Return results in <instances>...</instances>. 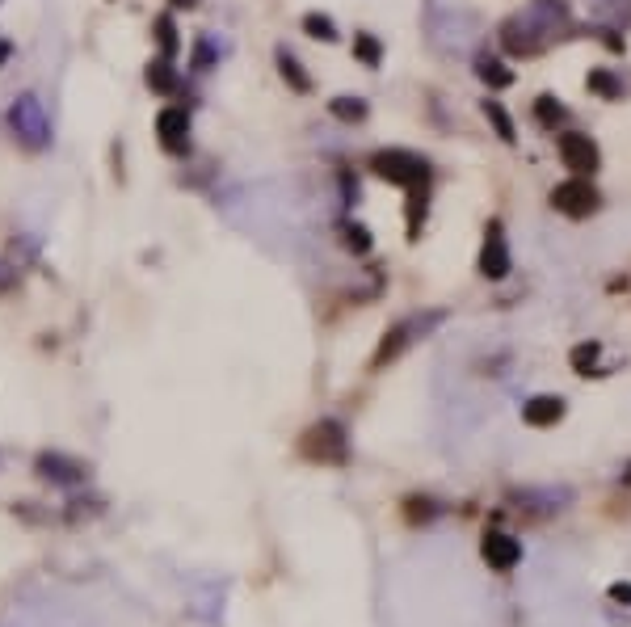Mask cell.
Listing matches in <instances>:
<instances>
[{
	"label": "cell",
	"instance_id": "cell-21",
	"mask_svg": "<svg viewBox=\"0 0 631 627\" xmlns=\"http://www.w3.org/2000/svg\"><path fill=\"white\" fill-rule=\"evenodd\" d=\"M535 118H539V127H547V131H556L564 118H568V110L560 106V97H552V93H543L539 101H535Z\"/></svg>",
	"mask_w": 631,
	"mask_h": 627
},
{
	"label": "cell",
	"instance_id": "cell-5",
	"mask_svg": "<svg viewBox=\"0 0 631 627\" xmlns=\"http://www.w3.org/2000/svg\"><path fill=\"white\" fill-rule=\"evenodd\" d=\"M299 451L312 463H333V468H341V463L350 459V438H345L341 421H316V426L303 434Z\"/></svg>",
	"mask_w": 631,
	"mask_h": 627
},
{
	"label": "cell",
	"instance_id": "cell-12",
	"mask_svg": "<svg viewBox=\"0 0 631 627\" xmlns=\"http://www.w3.org/2000/svg\"><path fill=\"white\" fill-rule=\"evenodd\" d=\"M522 421L535 430H552L556 421H564V400L560 396H531L522 404Z\"/></svg>",
	"mask_w": 631,
	"mask_h": 627
},
{
	"label": "cell",
	"instance_id": "cell-20",
	"mask_svg": "<svg viewBox=\"0 0 631 627\" xmlns=\"http://www.w3.org/2000/svg\"><path fill=\"white\" fill-rule=\"evenodd\" d=\"M341 245L345 249H350V253H371V245H375V240H371V228H366V224H354V219H345V224H341Z\"/></svg>",
	"mask_w": 631,
	"mask_h": 627
},
{
	"label": "cell",
	"instance_id": "cell-14",
	"mask_svg": "<svg viewBox=\"0 0 631 627\" xmlns=\"http://www.w3.org/2000/svg\"><path fill=\"white\" fill-rule=\"evenodd\" d=\"M585 89H589V93H598L602 101H623V97H627V85H623V80H619L615 72H610V68H589Z\"/></svg>",
	"mask_w": 631,
	"mask_h": 627
},
{
	"label": "cell",
	"instance_id": "cell-1",
	"mask_svg": "<svg viewBox=\"0 0 631 627\" xmlns=\"http://www.w3.org/2000/svg\"><path fill=\"white\" fill-rule=\"evenodd\" d=\"M564 30H573V17H568L564 0H535V5H526V17L514 13L501 26V47L518 59H531L552 47Z\"/></svg>",
	"mask_w": 631,
	"mask_h": 627
},
{
	"label": "cell",
	"instance_id": "cell-11",
	"mask_svg": "<svg viewBox=\"0 0 631 627\" xmlns=\"http://www.w3.org/2000/svg\"><path fill=\"white\" fill-rule=\"evenodd\" d=\"M480 556L488 560V569H497V573H510L514 564L522 560V543L514 535H505V531H488L484 543H480Z\"/></svg>",
	"mask_w": 631,
	"mask_h": 627
},
{
	"label": "cell",
	"instance_id": "cell-30",
	"mask_svg": "<svg viewBox=\"0 0 631 627\" xmlns=\"http://www.w3.org/2000/svg\"><path fill=\"white\" fill-rule=\"evenodd\" d=\"M173 9H198V0H169Z\"/></svg>",
	"mask_w": 631,
	"mask_h": 627
},
{
	"label": "cell",
	"instance_id": "cell-17",
	"mask_svg": "<svg viewBox=\"0 0 631 627\" xmlns=\"http://www.w3.org/2000/svg\"><path fill=\"white\" fill-rule=\"evenodd\" d=\"M409 194V240H421V228H425V211H430V186H417V190H404Z\"/></svg>",
	"mask_w": 631,
	"mask_h": 627
},
{
	"label": "cell",
	"instance_id": "cell-9",
	"mask_svg": "<svg viewBox=\"0 0 631 627\" xmlns=\"http://www.w3.org/2000/svg\"><path fill=\"white\" fill-rule=\"evenodd\" d=\"M156 139L169 156L190 152V110L186 106H165L156 114Z\"/></svg>",
	"mask_w": 631,
	"mask_h": 627
},
{
	"label": "cell",
	"instance_id": "cell-6",
	"mask_svg": "<svg viewBox=\"0 0 631 627\" xmlns=\"http://www.w3.org/2000/svg\"><path fill=\"white\" fill-rule=\"evenodd\" d=\"M552 207L568 219H589L602 207V194L594 186V177H568L552 190Z\"/></svg>",
	"mask_w": 631,
	"mask_h": 627
},
{
	"label": "cell",
	"instance_id": "cell-24",
	"mask_svg": "<svg viewBox=\"0 0 631 627\" xmlns=\"http://www.w3.org/2000/svg\"><path fill=\"white\" fill-rule=\"evenodd\" d=\"M329 110H333V118H341V123H362V118H366V101L362 97H333Z\"/></svg>",
	"mask_w": 631,
	"mask_h": 627
},
{
	"label": "cell",
	"instance_id": "cell-10",
	"mask_svg": "<svg viewBox=\"0 0 631 627\" xmlns=\"http://www.w3.org/2000/svg\"><path fill=\"white\" fill-rule=\"evenodd\" d=\"M34 472L51 480V484H64V489H72V484H85L89 480V463H80L72 455H59V451H43L34 459Z\"/></svg>",
	"mask_w": 631,
	"mask_h": 627
},
{
	"label": "cell",
	"instance_id": "cell-25",
	"mask_svg": "<svg viewBox=\"0 0 631 627\" xmlns=\"http://www.w3.org/2000/svg\"><path fill=\"white\" fill-rule=\"evenodd\" d=\"M598 354H602L598 341H581V346L573 350V367H577V375H589V367L598 362Z\"/></svg>",
	"mask_w": 631,
	"mask_h": 627
},
{
	"label": "cell",
	"instance_id": "cell-8",
	"mask_svg": "<svg viewBox=\"0 0 631 627\" xmlns=\"http://www.w3.org/2000/svg\"><path fill=\"white\" fill-rule=\"evenodd\" d=\"M556 148H560L564 169L573 173V177H594L602 169V152H598V144L585 131H564L556 139Z\"/></svg>",
	"mask_w": 631,
	"mask_h": 627
},
{
	"label": "cell",
	"instance_id": "cell-28",
	"mask_svg": "<svg viewBox=\"0 0 631 627\" xmlns=\"http://www.w3.org/2000/svg\"><path fill=\"white\" fill-rule=\"evenodd\" d=\"M610 598H619V602H631V585H610Z\"/></svg>",
	"mask_w": 631,
	"mask_h": 627
},
{
	"label": "cell",
	"instance_id": "cell-29",
	"mask_svg": "<svg viewBox=\"0 0 631 627\" xmlns=\"http://www.w3.org/2000/svg\"><path fill=\"white\" fill-rule=\"evenodd\" d=\"M9 59H13V43H9V38H0V68H5Z\"/></svg>",
	"mask_w": 631,
	"mask_h": 627
},
{
	"label": "cell",
	"instance_id": "cell-16",
	"mask_svg": "<svg viewBox=\"0 0 631 627\" xmlns=\"http://www.w3.org/2000/svg\"><path fill=\"white\" fill-rule=\"evenodd\" d=\"M476 76L484 80L488 89H510L514 80H518L514 68H505L501 59H493V55H480V59H476Z\"/></svg>",
	"mask_w": 631,
	"mask_h": 627
},
{
	"label": "cell",
	"instance_id": "cell-13",
	"mask_svg": "<svg viewBox=\"0 0 631 627\" xmlns=\"http://www.w3.org/2000/svg\"><path fill=\"white\" fill-rule=\"evenodd\" d=\"M148 89L160 93V97H173L181 89V76L173 68V59H165V55L152 59V64H148Z\"/></svg>",
	"mask_w": 631,
	"mask_h": 627
},
{
	"label": "cell",
	"instance_id": "cell-26",
	"mask_svg": "<svg viewBox=\"0 0 631 627\" xmlns=\"http://www.w3.org/2000/svg\"><path fill=\"white\" fill-rule=\"evenodd\" d=\"M194 68H198V72H211V68H215V47H211V38H198V43H194Z\"/></svg>",
	"mask_w": 631,
	"mask_h": 627
},
{
	"label": "cell",
	"instance_id": "cell-2",
	"mask_svg": "<svg viewBox=\"0 0 631 627\" xmlns=\"http://www.w3.org/2000/svg\"><path fill=\"white\" fill-rule=\"evenodd\" d=\"M371 173L383 177L388 186L400 190H417V186H430V160L417 156V152H404V148H383L371 156Z\"/></svg>",
	"mask_w": 631,
	"mask_h": 627
},
{
	"label": "cell",
	"instance_id": "cell-18",
	"mask_svg": "<svg viewBox=\"0 0 631 627\" xmlns=\"http://www.w3.org/2000/svg\"><path fill=\"white\" fill-rule=\"evenodd\" d=\"M480 110H484V118H488V123H493V131H497V139H501V144H514V139H518V131H514V118L505 114V106H501V101H493V97H488Z\"/></svg>",
	"mask_w": 631,
	"mask_h": 627
},
{
	"label": "cell",
	"instance_id": "cell-4",
	"mask_svg": "<svg viewBox=\"0 0 631 627\" xmlns=\"http://www.w3.org/2000/svg\"><path fill=\"white\" fill-rule=\"evenodd\" d=\"M442 320H446V312H417V316H409V320H400V325H392L388 333H383L379 350H375V358H371V367H375V371H383L388 362H396L404 350H409L413 341H421L430 329H438Z\"/></svg>",
	"mask_w": 631,
	"mask_h": 627
},
{
	"label": "cell",
	"instance_id": "cell-23",
	"mask_svg": "<svg viewBox=\"0 0 631 627\" xmlns=\"http://www.w3.org/2000/svg\"><path fill=\"white\" fill-rule=\"evenodd\" d=\"M303 30H308L312 38H320V43H337V22H333V17L329 13H308V17H303Z\"/></svg>",
	"mask_w": 631,
	"mask_h": 627
},
{
	"label": "cell",
	"instance_id": "cell-7",
	"mask_svg": "<svg viewBox=\"0 0 631 627\" xmlns=\"http://www.w3.org/2000/svg\"><path fill=\"white\" fill-rule=\"evenodd\" d=\"M510 270H514V257H510V240H505V224L501 219H488L484 245H480V274L488 282H501V278H510Z\"/></svg>",
	"mask_w": 631,
	"mask_h": 627
},
{
	"label": "cell",
	"instance_id": "cell-19",
	"mask_svg": "<svg viewBox=\"0 0 631 627\" xmlns=\"http://www.w3.org/2000/svg\"><path fill=\"white\" fill-rule=\"evenodd\" d=\"M152 30H156V47H160V55L165 59H173L177 51H181V38H177V22L169 13H160L156 22H152Z\"/></svg>",
	"mask_w": 631,
	"mask_h": 627
},
{
	"label": "cell",
	"instance_id": "cell-15",
	"mask_svg": "<svg viewBox=\"0 0 631 627\" xmlns=\"http://www.w3.org/2000/svg\"><path fill=\"white\" fill-rule=\"evenodd\" d=\"M274 59H278L282 80H287V85H291L295 93H312V76L303 72V64H299V59H295L287 47H278V51H274Z\"/></svg>",
	"mask_w": 631,
	"mask_h": 627
},
{
	"label": "cell",
	"instance_id": "cell-27",
	"mask_svg": "<svg viewBox=\"0 0 631 627\" xmlns=\"http://www.w3.org/2000/svg\"><path fill=\"white\" fill-rule=\"evenodd\" d=\"M13 287H17V270L9 266V261H0V295L13 291Z\"/></svg>",
	"mask_w": 631,
	"mask_h": 627
},
{
	"label": "cell",
	"instance_id": "cell-3",
	"mask_svg": "<svg viewBox=\"0 0 631 627\" xmlns=\"http://www.w3.org/2000/svg\"><path fill=\"white\" fill-rule=\"evenodd\" d=\"M9 127H13L17 144H22L26 152H47L51 148V118H47L43 101H38L34 93H22L9 106Z\"/></svg>",
	"mask_w": 631,
	"mask_h": 627
},
{
	"label": "cell",
	"instance_id": "cell-22",
	"mask_svg": "<svg viewBox=\"0 0 631 627\" xmlns=\"http://www.w3.org/2000/svg\"><path fill=\"white\" fill-rule=\"evenodd\" d=\"M354 59L366 68H379L383 64V47H379V38L375 34H354Z\"/></svg>",
	"mask_w": 631,
	"mask_h": 627
}]
</instances>
